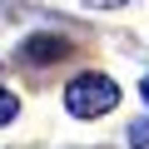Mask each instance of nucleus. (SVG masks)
I'll return each mask as SVG.
<instances>
[{
  "instance_id": "f257e3e1",
  "label": "nucleus",
  "mask_w": 149,
  "mask_h": 149,
  "mask_svg": "<svg viewBox=\"0 0 149 149\" xmlns=\"http://www.w3.org/2000/svg\"><path fill=\"white\" fill-rule=\"evenodd\" d=\"M114 104H119V85L109 80V74H100V70L74 74L70 90H65V109H70L74 119H100V114H109Z\"/></svg>"
},
{
  "instance_id": "f03ea898",
  "label": "nucleus",
  "mask_w": 149,
  "mask_h": 149,
  "mask_svg": "<svg viewBox=\"0 0 149 149\" xmlns=\"http://www.w3.org/2000/svg\"><path fill=\"white\" fill-rule=\"evenodd\" d=\"M70 55V45L60 40V35H30L25 45H20V60L25 65H50V60H65Z\"/></svg>"
},
{
  "instance_id": "7ed1b4c3",
  "label": "nucleus",
  "mask_w": 149,
  "mask_h": 149,
  "mask_svg": "<svg viewBox=\"0 0 149 149\" xmlns=\"http://www.w3.org/2000/svg\"><path fill=\"white\" fill-rule=\"evenodd\" d=\"M129 149H149V114L129 124Z\"/></svg>"
},
{
  "instance_id": "20e7f679",
  "label": "nucleus",
  "mask_w": 149,
  "mask_h": 149,
  "mask_svg": "<svg viewBox=\"0 0 149 149\" xmlns=\"http://www.w3.org/2000/svg\"><path fill=\"white\" fill-rule=\"evenodd\" d=\"M15 114H20V100H15L10 90H0V124H10Z\"/></svg>"
},
{
  "instance_id": "39448f33",
  "label": "nucleus",
  "mask_w": 149,
  "mask_h": 149,
  "mask_svg": "<svg viewBox=\"0 0 149 149\" xmlns=\"http://www.w3.org/2000/svg\"><path fill=\"white\" fill-rule=\"evenodd\" d=\"M144 100H149V74H144Z\"/></svg>"
}]
</instances>
